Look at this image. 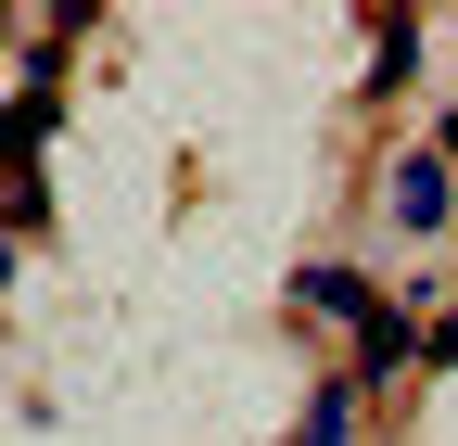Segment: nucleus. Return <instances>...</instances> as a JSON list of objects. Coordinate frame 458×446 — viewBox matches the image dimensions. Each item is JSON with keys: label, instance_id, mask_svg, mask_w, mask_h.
<instances>
[{"label": "nucleus", "instance_id": "obj_2", "mask_svg": "<svg viewBox=\"0 0 458 446\" xmlns=\"http://www.w3.org/2000/svg\"><path fill=\"white\" fill-rule=\"evenodd\" d=\"M394 217H408V230H445V166H433V153L394 166Z\"/></svg>", "mask_w": 458, "mask_h": 446}, {"label": "nucleus", "instance_id": "obj_4", "mask_svg": "<svg viewBox=\"0 0 458 446\" xmlns=\"http://www.w3.org/2000/svg\"><path fill=\"white\" fill-rule=\"evenodd\" d=\"M357 357H369V370H394V357H420V331H408V319H394V306H382V319L357 331Z\"/></svg>", "mask_w": 458, "mask_h": 446}, {"label": "nucleus", "instance_id": "obj_5", "mask_svg": "<svg viewBox=\"0 0 458 446\" xmlns=\"http://www.w3.org/2000/svg\"><path fill=\"white\" fill-rule=\"evenodd\" d=\"M0 281H13V243H0Z\"/></svg>", "mask_w": 458, "mask_h": 446}, {"label": "nucleus", "instance_id": "obj_1", "mask_svg": "<svg viewBox=\"0 0 458 446\" xmlns=\"http://www.w3.org/2000/svg\"><path fill=\"white\" fill-rule=\"evenodd\" d=\"M293 306H318V319H357V331L382 319V294L357 281V268H293Z\"/></svg>", "mask_w": 458, "mask_h": 446}, {"label": "nucleus", "instance_id": "obj_3", "mask_svg": "<svg viewBox=\"0 0 458 446\" xmlns=\"http://www.w3.org/2000/svg\"><path fill=\"white\" fill-rule=\"evenodd\" d=\"M293 446H357V382H331V396H306Z\"/></svg>", "mask_w": 458, "mask_h": 446}]
</instances>
